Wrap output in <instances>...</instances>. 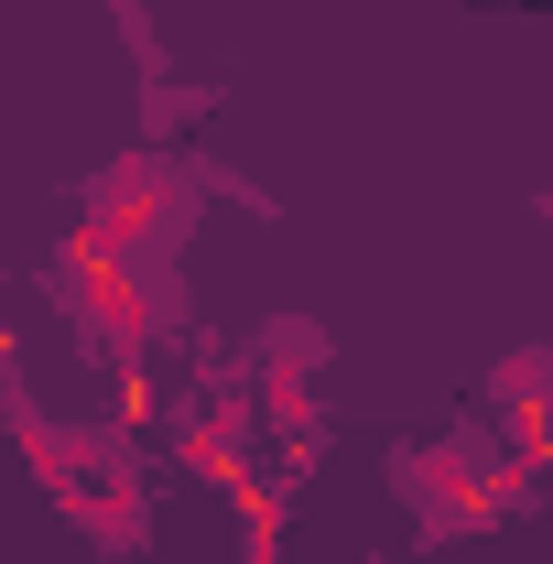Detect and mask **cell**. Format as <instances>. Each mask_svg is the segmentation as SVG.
<instances>
[{
	"mask_svg": "<svg viewBox=\"0 0 553 564\" xmlns=\"http://www.w3.org/2000/svg\"><path fill=\"white\" fill-rule=\"evenodd\" d=\"M196 207H207V196H196V174H185L174 152H120V163L87 185V239H98L120 272H174Z\"/></svg>",
	"mask_w": 553,
	"mask_h": 564,
	"instance_id": "cell-1",
	"label": "cell"
},
{
	"mask_svg": "<svg viewBox=\"0 0 553 564\" xmlns=\"http://www.w3.org/2000/svg\"><path fill=\"white\" fill-rule=\"evenodd\" d=\"M499 489H510V423H499V434L467 423V434H445V445H402V456H391V499L413 510L423 532H467Z\"/></svg>",
	"mask_w": 553,
	"mask_h": 564,
	"instance_id": "cell-2",
	"label": "cell"
},
{
	"mask_svg": "<svg viewBox=\"0 0 553 564\" xmlns=\"http://www.w3.org/2000/svg\"><path fill=\"white\" fill-rule=\"evenodd\" d=\"M44 478L66 499V521H87L98 543H131L141 532V456H131L120 423H66L44 445Z\"/></svg>",
	"mask_w": 553,
	"mask_h": 564,
	"instance_id": "cell-3",
	"label": "cell"
},
{
	"mask_svg": "<svg viewBox=\"0 0 553 564\" xmlns=\"http://www.w3.org/2000/svg\"><path fill=\"white\" fill-rule=\"evenodd\" d=\"M55 293L76 304V326H87V348H141L152 337V304H141V272H120L98 239L87 250H66V272H55Z\"/></svg>",
	"mask_w": 553,
	"mask_h": 564,
	"instance_id": "cell-4",
	"label": "cell"
},
{
	"mask_svg": "<svg viewBox=\"0 0 553 564\" xmlns=\"http://www.w3.org/2000/svg\"><path fill=\"white\" fill-rule=\"evenodd\" d=\"M250 369H261L272 391H293V402H304V380L326 369V326H304V315H272V326L250 337Z\"/></svg>",
	"mask_w": 553,
	"mask_h": 564,
	"instance_id": "cell-5",
	"label": "cell"
},
{
	"mask_svg": "<svg viewBox=\"0 0 553 564\" xmlns=\"http://www.w3.org/2000/svg\"><path fill=\"white\" fill-rule=\"evenodd\" d=\"M499 423L553 434V348H510L499 358Z\"/></svg>",
	"mask_w": 553,
	"mask_h": 564,
	"instance_id": "cell-6",
	"label": "cell"
}]
</instances>
